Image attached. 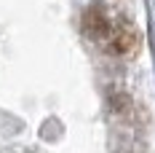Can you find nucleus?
I'll return each mask as SVG.
<instances>
[{"mask_svg":"<svg viewBox=\"0 0 155 153\" xmlns=\"http://www.w3.org/2000/svg\"><path fill=\"white\" fill-rule=\"evenodd\" d=\"M86 30H88V35H94V38H99V35L107 32V19H104V14H102L99 8H91V11L86 14Z\"/></svg>","mask_w":155,"mask_h":153,"instance_id":"1","label":"nucleus"}]
</instances>
